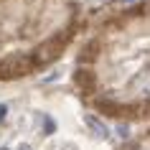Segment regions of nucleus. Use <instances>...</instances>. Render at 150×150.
Returning <instances> with one entry per match:
<instances>
[{
    "label": "nucleus",
    "instance_id": "f257e3e1",
    "mask_svg": "<svg viewBox=\"0 0 150 150\" xmlns=\"http://www.w3.org/2000/svg\"><path fill=\"white\" fill-rule=\"evenodd\" d=\"M130 89H132L135 94H140V97H150V66H148V69H142L140 74L132 79Z\"/></svg>",
    "mask_w": 150,
    "mask_h": 150
},
{
    "label": "nucleus",
    "instance_id": "f03ea898",
    "mask_svg": "<svg viewBox=\"0 0 150 150\" xmlns=\"http://www.w3.org/2000/svg\"><path fill=\"white\" fill-rule=\"evenodd\" d=\"M84 122H87V127L94 132V137H99V140H107V137H110V130H107V125H104L99 117H94V115H84Z\"/></svg>",
    "mask_w": 150,
    "mask_h": 150
},
{
    "label": "nucleus",
    "instance_id": "7ed1b4c3",
    "mask_svg": "<svg viewBox=\"0 0 150 150\" xmlns=\"http://www.w3.org/2000/svg\"><path fill=\"white\" fill-rule=\"evenodd\" d=\"M76 81H79V87H92V74H89V71H79V74H76Z\"/></svg>",
    "mask_w": 150,
    "mask_h": 150
},
{
    "label": "nucleus",
    "instance_id": "20e7f679",
    "mask_svg": "<svg viewBox=\"0 0 150 150\" xmlns=\"http://www.w3.org/2000/svg\"><path fill=\"white\" fill-rule=\"evenodd\" d=\"M54 130H56V122H54L51 117H43V132H46V135H51Z\"/></svg>",
    "mask_w": 150,
    "mask_h": 150
},
{
    "label": "nucleus",
    "instance_id": "39448f33",
    "mask_svg": "<svg viewBox=\"0 0 150 150\" xmlns=\"http://www.w3.org/2000/svg\"><path fill=\"white\" fill-rule=\"evenodd\" d=\"M117 132H120V137H122V140H127V137H130V127H127V125H120Z\"/></svg>",
    "mask_w": 150,
    "mask_h": 150
},
{
    "label": "nucleus",
    "instance_id": "423d86ee",
    "mask_svg": "<svg viewBox=\"0 0 150 150\" xmlns=\"http://www.w3.org/2000/svg\"><path fill=\"white\" fill-rule=\"evenodd\" d=\"M5 117H8V107H5V104H0V122H3Z\"/></svg>",
    "mask_w": 150,
    "mask_h": 150
},
{
    "label": "nucleus",
    "instance_id": "0eeeda50",
    "mask_svg": "<svg viewBox=\"0 0 150 150\" xmlns=\"http://www.w3.org/2000/svg\"><path fill=\"white\" fill-rule=\"evenodd\" d=\"M18 150H31V148H28V145H21V148H18Z\"/></svg>",
    "mask_w": 150,
    "mask_h": 150
},
{
    "label": "nucleus",
    "instance_id": "6e6552de",
    "mask_svg": "<svg viewBox=\"0 0 150 150\" xmlns=\"http://www.w3.org/2000/svg\"><path fill=\"white\" fill-rule=\"evenodd\" d=\"M0 150H8V148H0Z\"/></svg>",
    "mask_w": 150,
    "mask_h": 150
}]
</instances>
